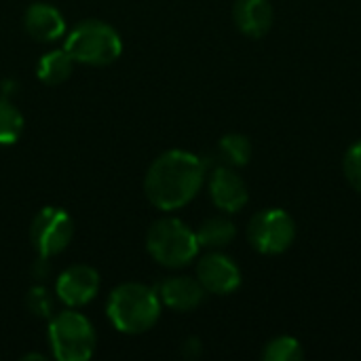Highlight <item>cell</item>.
<instances>
[{"mask_svg":"<svg viewBox=\"0 0 361 361\" xmlns=\"http://www.w3.org/2000/svg\"><path fill=\"white\" fill-rule=\"evenodd\" d=\"M205 176L207 165L203 159L186 150H167L148 167L144 192L154 207L173 212L188 205L199 195Z\"/></svg>","mask_w":361,"mask_h":361,"instance_id":"1","label":"cell"},{"mask_svg":"<svg viewBox=\"0 0 361 361\" xmlns=\"http://www.w3.org/2000/svg\"><path fill=\"white\" fill-rule=\"evenodd\" d=\"M161 307L157 290L144 283H123L108 296L106 315L118 332L144 334L159 322Z\"/></svg>","mask_w":361,"mask_h":361,"instance_id":"2","label":"cell"},{"mask_svg":"<svg viewBox=\"0 0 361 361\" xmlns=\"http://www.w3.org/2000/svg\"><path fill=\"white\" fill-rule=\"evenodd\" d=\"M63 49L72 55L76 63L108 66L121 57L123 40L110 23L99 19H87L76 23L68 32Z\"/></svg>","mask_w":361,"mask_h":361,"instance_id":"3","label":"cell"},{"mask_svg":"<svg viewBox=\"0 0 361 361\" xmlns=\"http://www.w3.org/2000/svg\"><path fill=\"white\" fill-rule=\"evenodd\" d=\"M146 250L161 267L182 269L197 258L201 245L197 241V233L182 220L163 218L148 228Z\"/></svg>","mask_w":361,"mask_h":361,"instance_id":"4","label":"cell"},{"mask_svg":"<svg viewBox=\"0 0 361 361\" xmlns=\"http://www.w3.org/2000/svg\"><path fill=\"white\" fill-rule=\"evenodd\" d=\"M49 343L55 360L87 361L95 353L97 336L85 315L76 311H61L49 322Z\"/></svg>","mask_w":361,"mask_h":361,"instance_id":"5","label":"cell"},{"mask_svg":"<svg viewBox=\"0 0 361 361\" xmlns=\"http://www.w3.org/2000/svg\"><path fill=\"white\" fill-rule=\"evenodd\" d=\"M296 239L294 218L279 207H269L252 216L247 224L250 245L264 256H277L292 247Z\"/></svg>","mask_w":361,"mask_h":361,"instance_id":"6","label":"cell"},{"mask_svg":"<svg viewBox=\"0 0 361 361\" xmlns=\"http://www.w3.org/2000/svg\"><path fill=\"white\" fill-rule=\"evenodd\" d=\"M72 233V218L61 207H42L30 226V239L40 258H53L61 254L70 245Z\"/></svg>","mask_w":361,"mask_h":361,"instance_id":"7","label":"cell"},{"mask_svg":"<svg viewBox=\"0 0 361 361\" xmlns=\"http://www.w3.org/2000/svg\"><path fill=\"white\" fill-rule=\"evenodd\" d=\"M197 279L209 294L226 296L241 286V269L233 258L214 250L205 254L197 264Z\"/></svg>","mask_w":361,"mask_h":361,"instance_id":"8","label":"cell"},{"mask_svg":"<svg viewBox=\"0 0 361 361\" xmlns=\"http://www.w3.org/2000/svg\"><path fill=\"white\" fill-rule=\"evenodd\" d=\"M97 292H99V275L93 267L87 264L70 267L57 277L55 283V294L68 309L89 305L97 296Z\"/></svg>","mask_w":361,"mask_h":361,"instance_id":"9","label":"cell"},{"mask_svg":"<svg viewBox=\"0 0 361 361\" xmlns=\"http://www.w3.org/2000/svg\"><path fill=\"white\" fill-rule=\"evenodd\" d=\"M209 197L212 203L224 214H237L247 205V184L235 171V167L218 165L209 176Z\"/></svg>","mask_w":361,"mask_h":361,"instance_id":"10","label":"cell"},{"mask_svg":"<svg viewBox=\"0 0 361 361\" xmlns=\"http://www.w3.org/2000/svg\"><path fill=\"white\" fill-rule=\"evenodd\" d=\"M157 294L161 298V305H165L173 311L186 313V311L197 309L205 300L207 292L199 279L180 275V277H169V279L161 281L157 288Z\"/></svg>","mask_w":361,"mask_h":361,"instance_id":"11","label":"cell"},{"mask_svg":"<svg viewBox=\"0 0 361 361\" xmlns=\"http://www.w3.org/2000/svg\"><path fill=\"white\" fill-rule=\"evenodd\" d=\"M23 27L34 40L53 42L66 34V19L53 4L34 2L23 15Z\"/></svg>","mask_w":361,"mask_h":361,"instance_id":"12","label":"cell"},{"mask_svg":"<svg viewBox=\"0 0 361 361\" xmlns=\"http://www.w3.org/2000/svg\"><path fill=\"white\" fill-rule=\"evenodd\" d=\"M235 25L250 38H262L275 19L271 0H237L233 8Z\"/></svg>","mask_w":361,"mask_h":361,"instance_id":"13","label":"cell"},{"mask_svg":"<svg viewBox=\"0 0 361 361\" xmlns=\"http://www.w3.org/2000/svg\"><path fill=\"white\" fill-rule=\"evenodd\" d=\"M195 233H197L199 245L214 252V250H224L235 241L237 226L233 224V220L224 216H214V218H207Z\"/></svg>","mask_w":361,"mask_h":361,"instance_id":"14","label":"cell"},{"mask_svg":"<svg viewBox=\"0 0 361 361\" xmlns=\"http://www.w3.org/2000/svg\"><path fill=\"white\" fill-rule=\"evenodd\" d=\"M74 63L76 61L66 49H55L40 57L36 66V74L44 85H61L70 78Z\"/></svg>","mask_w":361,"mask_h":361,"instance_id":"15","label":"cell"},{"mask_svg":"<svg viewBox=\"0 0 361 361\" xmlns=\"http://www.w3.org/2000/svg\"><path fill=\"white\" fill-rule=\"evenodd\" d=\"M218 157L222 165L228 167H243L252 159V142L241 133H228L218 142Z\"/></svg>","mask_w":361,"mask_h":361,"instance_id":"16","label":"cell"},{"mask_svg":"<svg viewBox=\"0 0 361 361\" xmlns=\"http://www.w3.org/2000/svg\"><path fill=\"white\" fill-rule=\"evenodd\" d=\"M23 131L21 112L4 97H0V146H11Z\"/></svg>","mask_w":361,"mask_h":361,"instance_id":"17","label":"cell"},{"mask_svg":"<svg viewBox=\"0 0 361 361\" xmlns=\"http://www.w3.org/2000/svg\"><path fill=\"white\" fill-rule=\"evenodd\" d=\"M264 361H300L305 360V351L298 338L294 336H277L273 338L264 351H262Z\"/></svg>","mask_w":361,"mask_h":361,"instance_id":"18","label":"cell"},{"mask_svg":"<svg viewBox=\"0 0 361 361\" xmlns=\"http://www.w3.org/2000/svg\"><path fill=\"white\" fill-rule=\"evenodd\" d=\"M343 171L351 188L361 195V140L347 148L343 157Z\"/></svg>","mask_w":361,"mask_h":361,"instance_id":"19","label":"cell"},{"mask_svg":"<svg viewBox=\"0 0 361 361\" xmlns=\"http://www.w3.org/2000/svg\"><path fill=\"white\" fill-rule=\"evenodd\" d=\"M27 309L38 317H49L53 313V300L44 288H32L27 292Z\"/></svg>","mask_w":361,"mask_h":361,"instance_id":"20","label":"cell"}]
</instances>
